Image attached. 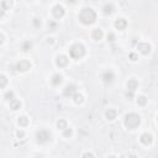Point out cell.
Segmentation results:
<instances>
[{"label":"cell","mask_w":158,"mask_h":158,"mask_svg":"<svg viewBox=\"0 0 158 158\" xmlns=\"http://www.w3.org/2000/svg\"><path fill=\"white\" fill-rule=\"evenodd\" d=\"M112 9H114V7H112L111 4H108V5L104 6V13L105 14H111L112 13Z\"/></svg>","instance_id":"44dd1931"},{"label":"cell","mask_w":158,"mask_h":158,"mask_svg":"<svg viewBox=\"0 0 158 158\" xmlns=\"http://www.w3.org/2000/svg\"><path fill=\"white\" fill-rule=\"evenodd\" d=\"M141 142L143 145H149L152 142V136H151V135H148V133H143L141 136Z\"/></svg>","instance_id":"4fadbf2b"},{"label":"cell","mask_w":158,"mask_h":158,"mask_svg":"<svg viewBox=\"0 0 158 158\" xmlns=\"http://www.w3.org/2000/svg\"><path fill=\"white\" fill-rule=\"evenodd\" d=\"M3 41H4V37H3V35H0V44L3 43Z\"/></svg>","instance_id":"4dcf8cb0"},{"label":"cell","mask_w":158,"mask_h":158,"mask_svg":"<svg viewBox=\"0 0 158 158\" xmlns=\"http://www.w3.org/2000/svg\"><path fill=\"white\" fill-rule=\"evenodd\" d=\"M105 115H106L108 120H114V119H116L118 112H116V110H114V109H109V110L105 112Z\"/></svg>","instance_id":"5bb4252c"},{"label":"cell","mask_w":158,"mask_h":158,"mask_svg":"<svg viewBox=\"0 0 158 158\" xmlns=\"http://www.w3.org/2000/svg\"><path fill=\"white\" fill-rule=\"evenodd\" d=\"M56 63H57L58 67H66L67 63H68V58L66 56H58L57 59H56Z\"/></svg>","instance_id":"30bf717a"},{"label":"cell","mask_w":158,"mask_h":158,"mask_svg":"<svg viewBox=\"0 0 158 158\" xmlns=\"http://www.w3.org/2000/svg\"><path fill=\"white\" fill-rule=\"evenodd\" d=\"M22 48H24V51H29V48H31V43H30V42H25L24 46H22Z\"/></svg>","instance_id":"484cf974"},{"label":"cell","mask_w":158,"mask_h":158,"mask_svg":"<svg viewBox=\"0 0 158 158\" xmlns=\"http://www.w3.org/2000/svg\"><path fill=\"white\" fill-rule=\"evenodd\" d=\"M137 48H138V51L142 52V53H145V54H147L148 52L151 51V46H149L148 43H138Z\"/></svg>","instance_id":"9c48e42d"},{"label":"cell","mask_w":158,"mask_h":158,"mask_svg":"<svg viewBox=\"0 0 158 158\" xmlns=\"http://www.w3.org/2000/svg\"><path fill=\"white\" fill-rule=\"evenodd\" d=\"M37 158H39V157H37Z\"/></svg>","instance_id":"e575fe53"},{"label":"cell","mask_w":158,"mask_h":158,"mask_svg":"<svg viewBox=\"0 0 158 158\" xmlns=\"http://www.w3.org/2000/svg\"><path fill=\"white\" fill-rule=\"evenodd\" d=\"M82 158H94V156H93V153H90V152H85Z\"/></svg>","instance_id":"4316f807"},{"label":"cell","mask_w":158,"mask_h":158,"mask_svg":"<svg viewBox=\"0 0 158 158\" xmlns=\"http://www.w3.org/2000/svg\"><path fill=\"white\" fill-rule=\"evenodd\" d=\"M137 103L140 104V105H145L146 103H147V99H146V96H138Z\"/></svg>","instance_id":"cb8c5ba5"},{"label":"cell","mask_w":158,"mask_h":158,"mask_svg":"<svg viewBox=\"0 0 158 158\" xmlns=\"http://www.w3.org/2000/svg\"><path fill=\"white\" fill-rule=\"evenodd\" d=\"M129 158H137V157H136V156H130Z\"/></svg>","instance_id":"d6a6232c"},{"label":"cell","mask_w":158,"mask_h":158,"mask_svg":"<svg viewBox=\"0 0 158 158\" xmlns=\"http://www.w3.org/2000/svg\"><path fill=\"white\" fill-rule=\"evenodd\" d=\"M137 86H138V82L136 79H131V80H129V83H127V89H129L131 93H133L135 90L137 89Z\"/></svg>","instance_id":"8fae6325"},{"label":"cell","mask_w":158,"mask_h":158,"mask_svg":"<svg viewBox=\"0 0 158 158\" xmlns=\"http://www.w3.org/2000/svg\"><path fill=\"white\" fill-rule=\"evenodd\" d=\"M101 78H103V80L105 83H111L115 79V76H114V73H112L111 70H106V72L103 73V77H101Z\"/></svg>","instance_id":"52a82bcc"},{"label":"cell","mask_w":158,"mask_h":158,"mask_svg":"<svg viewBox=\"0 0 158 158\" xmlns=\"http://www.w3.org/2000/svg\"><path fill=\"white\" fill-rule=\"evenodd\" d=\"M62 83V76L61 74H54L52 77V84L53 85H59Z\"/></svg>","instance_id":"9a60e30c"},{"label":"cell","mask_w":158,"mask_h":158,"mask_svg":"<svg viewBox=\"0 0 158 158\" xmlns=\"http://www.w3.org/2000/svg\"><path fill=\"white\" fill-rule=\"evenodd\" d=\"M76 93H77V86L74 84H68L64 88V92H63L64 96H73Z\"/></svg>","instance_id":"8992f818"},{"label":"cell","mask_w":158,"mask_h":158,"mask_svg":"<svg viewBox=\"0 0 158 158\" xmlns=\"http://www.w3.org/2000/svg\"><path fill=\"white\" fill-rule=\"evenodd\" d=\"M7 5H9L7 3H5V1H0V17H1L3 15L5 14V11L7 10Z\"/></svg>","instance_id":"e0dca14e"},{"label":"cell","mask_w":158,"mask_h":158,"mask_svg":"<svg viewBox=\"0 0 158 158\" xmlns=\"http://www.w3.org/2000/svg\"><path fill=\"white\" fill-rule=\"evenodd\" d=\"M7 84V79L5 76H0V88H4Z\"/></svg>","instance_id":"ffe728a7"},{"label":"cell","mask_w":158,"mask_h":158,"mask_svg":"<svg viewBox=\"0 0 158 158\" xmlns=\"http://www.w3.org/2000/svg\"><path fill=\"white\" fill-rule=\"evenodd\" d=\"M30 68H31V64H30V62L26 61V59L20 61L16 66V69L19 70V72H26V70H29Z\"/></svg>","instance_id":"5b68a950"},{"label":"cell","mask_w":158,"mask_h":158,"mask_svg":"<svg viewBox=\"0 0 158 158\" xmlns=\"http://www.w3.org/2000/svg\"><path fill=\"white\" fill-rule=\"evenodd\" d=\"M10 106H11V109H13V110H17V109H20L21 103H20L19 100L14 99V100H11V101H10Z\"/></svg>","instance_id":"2e32d148"},{"label":"cell","mask_w":158,"mask_h":158,"mask_svg":"<svg viewBox=\"0 0 158 158\" xmlns=\"http://www.w3.org/2000/svg\"><path fill=\"white\" fill-rule=\"evenodd\" d=\"M73 98H74V101H76V103L77 104H79V103H82V101H83V96L80 95V94H74V95H73Z\"/></svg>","instance_id":"603a6c76"},{"label":"cell","mask_w":158,"mask_h":158,"mask_svg":"<svg viewBox=\"0 0 158 158\" xmlns=\"http://www.w3.org/2000/svg\"><path fill=\"white\" fill-rule=\"evenodd\" d=\"M63 131H64V136H67V137L72 135V130H70V129H68V127H67L66 130H63Z\"/></svg>","instance_id":"83f0119b"},{"label":"cell","mask_w":158,"mask_h":158,"mask_svg":"<svg viewBox=\"0 0 158 158\" xmlns=\"http://www.w3.org/2000/svg\"><path fill=\"white\" fill-rule=\"evenodd\" d=\"M57 125H58V127H59L61 130H66V129H67V122L64 121V120H59Z\"/></svg>","instance_id":"7402d4cb"},{"label":"cell","mask_w":158,"mask_h":158,"mask_svg":"<svg viewBox=\"0 0 158 158\" xmlns=\"http://www.w3.org/2000/svg\"><path fill=\"white\" fill-rule=\"evenodd\" d=\"M69 54H70V57H72V58L78 59V58H80V57H83V56L85 54V48H84L83 44H79V43L73 44V46L70 47V50H69Z\"/></svg>","instance_id":"3957f363"},{"label":"cell","mask_w":158,"mask_h":158,"mask_svg":"<svg viewBox=\"0 0 158 158\" xmlns=\"http://www.w3.org/2000/svg\"><path fill=\"white\" fill-rule=\"evenodd\" d=\"M109 37H110V41H114V35H112V33H110V36H109Z\"/></svg>","instance_id":"1f68e13d"},{"label":"cell","mask_w":158,"mask_h":158,"mask_svg":"<svg viewBox=\"0 0 158 158\" xmlns=\"http://www.w3.org/2000/svg\"><path fill=\"white\" fill-rule=\"evenodd\" d=\"M140 116H138L137 114H133V112H131V114L126 115L125 118V126L127 127V129L130 130H133L136 129V127L140 125Z\"/></svg>","instance_id":"7a4b0ae2"},{"label":"cell","mask_w":158,"mask_h":158,"mask_svg":"<svg viewBox=\"0 0 158 158\" xmlns=\"http://www.w3.org/2000/svg\"><path fill=\"white\" fill-rule=\"evenodd\" d=\"M109 158H115V157H114V156H111V157H109Z\"/></svg>","instance_id":"836d02e7"},{"label":"cell","mask_w":158,"mask_h":158,"mask_svg":"<svg viewBox=\"0 0 158 158\" xmlns=\"http://www.w3.org/2000/svg\"><path fill=\"white\" fill-rule=\"evenodd\" d=\"M17 136H19V137H22V136H24V132H22V131H19V132H17Z\"/></svg>","instance_id":"f546056e"},{"label":"cell","mask_w":158,"mask_h":158,"mask_svg":"<svg viewBox=\"0 0 158 158\" xmlns=\"http://www.w3.org/2000/svg\"><path fill=\"white\" fill-rule=\"evenodd\" d=\"M5 99L9 100V101L14 100V93H13V92H7V93L5 94Z\"/></svg>","instance_id":"d4e9b609"},{"label":"cell","mask_w":158,"mask_h":158,"mask_svg":"<svg viewBox=\"0 0 158 158\" xmlns=\"http://www.w3.org/2000/svg\"><path fill=\"white\" fill-rule=\"evenodd\" d=\"M36 140L39 143H47L51 141V133L46 130H40L36 133Z\"/></svg>","instance_id":"277c9868"},{"label":"cell","mask_w":158,"mask_h":158,"mask_svg":"<svg viewBox=\"0 0 158 158\" xmlns=\"http://www.w3.org/2000/svg\"><path fill=\"white\" fill-rule=\"evenodd\" d=\"M29 123V120L25 118V116H21V118H19V125L20 126H26Z\"/></svg>","instance_id":"d6986e66"},{"label":"cell","mask_w":158,"mask_h":158,"mask_svg":"<svg viewBox=\"0 0 158 158\" xmlns=\"http://www.w3.org/2000/svg\"><path fill=\"white\" fill-rule=\"evenodd\" d=\"M96 19V14L95 11L90 7H85V9L82 10L80 15H79V20H80L84 25H89V24H93Z\"/></svg>","instance_id":"6da1fadb"},{"label":"cell","mask_w":158,"mask_h":158,"mask_svg":"<svg viewBox=\"0 0 158 158\" xmlns=\"http://www.w3.org/2000/svg\"><path fill=\"white\" fill-rule=\"evenodd\" d=\"M33 22H35V25H36V26L41 25V21H39V19H35V21H33Z\"/></svg>","instance_id":"f1b7e54d"},{"label":"cell","mask_w":158,"mask_h":158,"mask_svg":"<svg viewBox=\"0 0 158 158\" xmlns=\"http://www.w3.org/2000/svg\"><path fill=\"white\" fill-rule=\"evenodd\" d=\"M53 15L56 19H61L63 15H64V9H63L61 5H56L53 7Z\"/></svg>","instance_id":"ba28073f"},{"label":"cell","mask_w":158,"mask_h":158,"mask_svg":"<svg viewBox=\"0 0 158 158\" xmlns=\"http://www.w3.org/2000/svg\"><path fill=\"white\" fill-rule=\"evenodd\" d=\"M126 26H127V22H126V20H123V19H118V20L115 21V27L119 30H123Z\"/></svg>","instance_id":"7c38bea8"},{"label":"cell","mask_w":158,"mask_h":158,"mask_svg":"<svg viewBox=\"0 0 158 158\" xmlns=\"http://www.w3.org/2000/svg\"><path fill=\"white\" fill-rule=\"evenodd\" d=\"M101 37H103V32H101V30H99V29L94 30V31H93V39L94 40H100Z\"/></svg>","instance_id":"ac0fdd59"}]
</instances>
